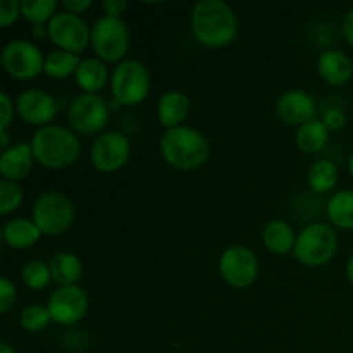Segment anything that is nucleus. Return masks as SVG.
Listing matches in <instances>:
<instances>
[{
  "mask_svg": "<svg viewBox=\"0 0 353 353\" xmlns=\"http://www.w3.org/2000/svg\"><path fill=\"white\" fill-rule=\"evenodd\" d=\"M161 154L171 168L179 171H193L205 164L210 147L200 131L188 126H178L162 134Z\"/></svg>",
  "mask_w": 353,
  "mask_h": 353,
  "instance_id": "f03ea898",
  "label": "nucleus"
},
{
  "mask_svg": "<svg viewBox=\"0 0 353 353\" xmlns=\"http://www.w3.org/2000/svg\"><path fill=\"white\" fill-rule=\"evenodd\" d=\"M2 65L14 79H33L45 71V57L34 43L26 40H12L3 47Z\"/></svg>",
  "mask_w": 353,
  "mask_h": 353,
  "instance_id": "1a4fd4ad",
  "label": "nucleus"
},
{
  "mask_svg": "<svg viewBox=\"0 0 353 353\" xmlns=\"http://www.w3.org/2000/svg\"><path fill=\"white\" fill-rule=\"evenodd\" d=\"M16 302V286L7 278L0 279V312L6 314Z\"/></svg>",
  "mask_w": 353,
  "mask_h": 353,
  "instance_id": "2f4dec72",
  "label": "nucleus"
},
{
  "mask_svg": "<svg viewBox=\"0 0 353 353\" xmlns=\"http://www.w3.org/2000/svg\"><path fill=\"white\" fill-rule=\"evenodd\" d=\"M190 112V99L183 92H168L161 97L157 103V117L159 123L165 130L181 126L183 121L188 117Z\"/></svg>",
  "mask_w": 353,
  "mask_h": 353,
  "instance_id": "a211bd4d",
  "label": "nucleus"
},
{
  "mask_svg": "<svg viewBox=\"0 0 353 353\" xmlns=\"http://www.w3.org/2000/svg\"><path fill=\"white\" fill-rule=\"evenodd\" d=\"M33 150L31 145L17 143L9 147L0 155V172L7 181H21L28 178V174L33 169Z\"/></svg>",
  "mask_w": 353,
  "mask_h": 353,
  "instance_id": "dca6fc26",
  "label": "nucleus"
},
{
  "mask_svg": "<svg viewBox=\"0 0 353 353\" xmlns=\"http://www.w3.org/2000/svg\"><path fill=\"white\" fill-rule=\"evenodd\" d=\"M0 353H16V352L12 350V347H10L7 341H2V343H0Z\"/></svg>",
  "mask_w": 353,
  "mask_h": 353,
  "instance_id": "ea45409f",
  "label": "nucleus"
},
{
  "mask_svg": "<svg viewBox=\"0 0 353 353\" xmlns=\"http://www.w3.org/2000/svg\"><path fill=\"white\" fill-rule=\"evenodd\" d=\"M343 34L347 38V41L353 45V9L345 16L343 19Z\"/></svg>",
  "mask_w": 353,
  "mask_h": 353,
  "instance_id": "e433bc0d",
  "label": "nucleus"
},
{
  "mask_svg": "<svg viewBox=\"0 0 353 353\" xmlns=\"http://www.w3.org/2000/svg\"><path fill=\"white\" fill-rule=\"evenodd\" d=\"M150 88V72L140 61H134V59L119 62L110 76L112 97L119 105H138L147 99Z\"/></svg>",
  "mask_w": 353,
  "mask_h": 353,
  "instance_id": "39448f33",
  "label": "nucleus"
},
{
  "mask_svg": "<svg viewBox=\"0 0 353 353\" xmlns=\"http://www.w3.org/2000/svg\"><path fill=\"white\" fill-rule=\"evenodd\" d=\"M327 217L341 230H353V190H340L327 202Z\"/></svg>",
  "mask_w": 353,
  "mask_h": 353,
  "instance_id": "b1692460",
  "label": "nucleus"
},
{
  "mask_svg": "<svg viewBox=\"0 0 353 353\" xmlns=\"http://www.w3.org/2000/svg\"><path fill=\"white\" fill-rule=\"evenodd\" d=\"M23 188L17 183L2 179L0 181V214L9 216L10 212L19 209V205L23 203Z\"/></svg>",
  "mask_w": 353,
  "mask_h": 353,
  "instance_id": "c756f323",
  "label": "nucleus"
},
{
  "mask_svg": "<svg viewBox=\"0 0 353 353\" xmlns=\"http://www.w3.org/2000/svg\"><path fill=\"white\" fill-rule=\"evenodd\" d=\"M76 83L85 93L100 92L109 81V71L100 59H85L76 71Z\"/></svg>",
  "mask_w": 353,
  "mask_h": 353,
  "instance_id": "412c9836",
  "label": "nucleus"
},
{
  "mask_svg": "<svg viewBox=\"0 0 353 353\" xmlns=\"http://www.w3.org/2000/svg\"><path fill=\"white\" fill-rule=\"evenodd\" d=\"M21 14V2L17 0H2L0 2V26L9 28L10 24L19 19Z\"/></svg>",
  "mask_w": 353,
  "mask_h": 353,
  "instance_id": "7c9ffc66",
  "label": "nucleus"
},
{
  "mask_svg": "<svg viewBox=\"0 0 353 353\" xmlns=\"http://www.w3.org/2000/svg\"><path fill=\"white\" fill-rule=\"evenodd\" d=\"M81 59L79 55L65 50H54L45 57V74L54 79H65L71 74H76Z\"/></svg>",
  "mask_w": 353,
  "mask_h": 353,
  "instance_id": "393cba45",
  "label": "nucleus"
},
{
  "mask_svg": "<svg viewBox=\"0 0 353 353\" xmlns=\"http://www.w3.org/2000/svg\"><path fill=\"white\" fill-rule=\"evenodd\" d=\"M126 7H128L126 0H105V2H103L105 16H110V17H121V14L126 10Z\"/></svg>",
  "mask_w": 353,
  "mask_h": 353,
  "instance_id": "f704fd0d",
  "label": "nucleus"
},
{
  "mask_svg": "<svg viewBox=\"0 0 353 353\" xmlns=\"http://www.w3.org/2000/svg\"><path fill=\"white\" fill-rule=\"evenodd\" d=\"M50 321V312H48L47 307L41 305L26 307L19 316L21 327H23L24 331H28V333H40V331L47 330Z\"/></svg>",
  "mask_w": 353,
  "mask_h": 353,
  "instance_id": "c85d7f7f",
  "label": "nucleus"
},
{
  "mask_svg": "<svg viewBox=\"0 0 353 353\" xmlns=\"http://www.w3.org/2000/svg\"><path fill=\"white\" fill-rule=\"evenodd\" d=\"M47 34L59 50L71 52V54H81L90 43H92V30L83 21V17L76 14L57 12L54 19L48 23Z\"/></svg>",
  "mask_w": 353,
  "mask_h": 353,
  "instance_id": "6e6552de",
  "label": "nucleus"
},
{
  "mask_svg": "<svg viewBox=\"0 0 353 353\" xmlns=\"http://www.w3.org/2000/svg\"><path fill=\"white\" fill-rule=\"evenodd\" d=\"M0 145H2V150L9 148V134H7V130H0Z\"/></svg>",
  "mask_w": 353,
  "mask_h": 353,
  "instance_id": "4c0bfd02",
  "label": "nucleus"
},
{
  "mask_svg": "<svg viewBox=\"0 0 353 353\" xmlns=\"http://www.w3.org/2000/svg\"><path fill=\"white\" fill-rule=\"evenodd\" d=\"M347 276H348V279H350V283L353 285V255L350 259H348V262H347Z\"/></svg>",
  "mask_w": 353,
  "mask_h": 353,
  "instance_id": "58836bf2",
  "label": "nucleus"
},
{
  "mask_svg": "<svg viewBox=\"0 0 353 353\" xmlns=\"http://www.w3.org/2000/svg\"><path fill=\"white\" fill-rule=\"evenodd\" d=\"M103 62H119L130 48V31L121 17L102 16L92 28V43Z\"/></svg>",
  "mask_w": 353,
  "mask_h": 353,
  "instance_id": "0eeeda50",
  "label": "nucleus"
},
{
  "mask_svg": "<svg viewBox=\"0 0 353 353\" xmlns=\"http://www.w3.org/2000/svg\"><path fill=\"white\" fill-rule=\"evenodd\" d=\"M64 7L68 12L79 16L92 7V0H64Z\"/></svg>",
  "mask_w": 353,
  "mask_h": 353,
  "instance_id": "c9c22d12",
  "label": "nucleus"
},
{
  "mask_svg": "<svg viewBox=\"0 0 353 353\" xmlns=\"http://www.w3.org/2000/svg\"><path fill=\"white\" fill-rule=\"evenodd\" d=\"M16 110L24 123L43 128L57 116V102L43 90H26L17 97Z\"/></svg>",
  "mask_w": 353,
  "mask_h": 353,
  "instance_id": "4468645a",
  "label": "nucleus"
},
{
  "mask_svg": "<svg viewBox=\"0 0 353 353\" xmlns=\"http://www.w3.org/2000/svg\"><path fill=\"white\" fill-rule=\"evenodd\" d=\"M0 114H2L0 130H7L14 119V103L6 92L0 93Z\"/></svg>",
  "mask_w": 353,
  "mask_h": 353,
  "instance_id": "473e14b6",
  "label": "nucleus"
},
{
  "mask_svg": "<svg viewBox=\"0 0 353 353\" xmlns=\"http://www.w3.org/2000/svg\"><path fill=\"white\" fill-rule=\"evenodd\" d=\"M317 71L326 83L333 86L347 85L353 76V64L340 50H326L319 55Z\"/></svg>",
  "mask_w": 353,
  "mask_h": 353,
  "instance_id": "f3484780",
  "label": "nucleus"
},
{
  "mask_svg": "<svg viewBox=\"0 0 353 353\" xmlns=\"http://www.w3.org/2000/svg\"><path fill=\"white\" fill-rule=\"evenodd\" d=\"M338 250V236L331 226L314 223L296 234L293 255L307 268H319L327 264Z\"/></svg>",
  "mask_w": 353,
  "mask_h": 353,
  "instance_id": "20e7f679",
  "label": "nucleus"
},
{
  "mask_svg": "<svg viewBox=\"0 0 353 353\" xmlns=\"http://www.w3.org/2000/svg\"><path fill=\"white\" fill-rule=\"evenodd\" d=\"M276 112L285 123L302 126V124L316 119L317 105L312 95L303 90H288L279 95L278 102H276Z\"/></svg>",
  "mask_w": 353,
  "mask_h": 353,
  "instance_id": "2eb2a0df",
  "label": "nucleus"
},
{
  "mask_svg": "<svg viewBox=\"0 0 353 353\" xmlns=\"http://www.w3.org/2000/svg\"><path fill=\"white\" fill-rule=\"evenodd\" d=\"M109 121V107L102 97L95 93H81L69 107V124L79 134H97Z\"/></svg>",
  "mask_w": 353,
  "mask_h": 353,
  "instance_id": "9b49d317",
  "label": "nucleus"
},
{
  "mask_svg": "<svg viewBox=\"0 0 353 353\" xmlns=\"http://www.w3.org/2000/svg\"><path fill=\"white\" fill-rule=\"evenodd\" d=\"M23 283L30 290H41L52 281L50 265H47L41 261H31L21 271Z\"/></svg>",
  "mask_w": 353,
  "mask_h": 353,
  "instance_id": "cd10ccee",
  "label": "nucleus"
},
{
  "mask_svg": "<svg viewBox=\"0 0 353 353\" xmlns=\"http://www.w3.org/2000/svg\"><path fill=\"white\" fill-rule=\"evenodd\" d=\"M296 147L305 154H317L326 147L330 140V130L323 119H314L309 123L302 124L296 130Z\"/></svg>",
  "mask_w": 353,
  "mask_h": 353,
  "instance_id": "5701e85b",
  "label": "nucleus"
},
{
  "mask_svg": "<svg viewBox=\"0 0 353 353\" xmlns=\"http://www.w3.org/2000/svg\"><path fill=\"white\" fill-rule=\"evenodd\" d=\"M348 169H350V174L353 176V154L350 155V161H348Z\"/></svg>",
  "mask_w": 353,
  "mask_h": 353,
  "instance_id": "a19ab883",
  "label": "nucleus"
},
{
  "mask_svg": "<svg viewBox=\"0 0 353 353\" xmlns=\"http://www.w3.org/2000/svg\"><path fill=\"white\" fill-rule=\"evenodd\" d=\"M190 26L193 37L209 48L228 47L238 34L236 14L223 0L196 2L190 16Z\"/></svg>",
  "mask_w": 353,
  "mask_h": 353,
  "instance_id": "f257e3e1",
  "label": "nucleus"
},
{
  "mask_svg": "<svg viewBox=\"0 0 353 353\" xmlns=\"http://www.w3.org/2000/svg\"><path fill=\"white\" fill-rule=\"evenodd\" d=\"M131 143L121 131H107L97 137L90 150L92 165L100 172H116L130 159Z\"/></svg>",
  "mask_w": 353,
  "mask_h": 353,
  "instance_id": "f8f14e48",
  "label": "nucleus"
},
{
  "mask_svg": "<svg viewBox=\"0 0 353 353\" xmlns=\"http://www.w3.org/2000/svg\"><path fill=\"white\" fill-rule=\"evenodd\" d=\"M345 121H347V117H345V114L341 112L340 109H330L323 117V123L326 124L327 130L331 131L341 130V128L345 126Z\"/></svg>",
  "mask_w": 353,
  "mask_h": 353,
  "instance_id": "72a5a7b5",
  "label": "nucleus"
},
{
  "mask_svg": "<svg viewBox=\"0 0 353 353\" xmlns=\"http://www.w3.org/2000/svg\"><path fill=\"white\" fill-rule=\"evenodd\" d=\"M307 183L314 193H327L336 186L338 183V168L327 159L314 162L307 174Z\"/></svg>",
  "mask_w": 353,
  "mask_h": 353,
  "instance_id": "a878e982",
  "label": "nucleus"
},
{
  "mask_svg": "<svg viewBox=\"0 0 353 353\" xmlns=\"http://www.w3.org/2000/svg\"><path fill=\"white\" fill-rule=\"evenodd\" d=\"M21 14L28 23L41 26L54 19V16L57 14V2L55 0H23Z\"/></svg>",
  "mask_w": 353,
  "mask_h": 353,
  "instance_id": "bb28decb",
  "label": "nucleus"
},
{
  "mask_svg": "<svg viewBox=\"0 0 353 353\" xmlns=\"http://www.w3.org/2000/svg\"><path fill=\"white\" fill-rule=\"evenodd\" d=\"M34 161L47 169H65L74 164L81 152V143L69 130L62 126L38 128L31 138Z\"/></svg>",
  "mask_w": 353,
  "mask_h": 353,
  "instance_id": "7ed1b4c3",
  "label": "nucleus"
},
{
  "mask_svg": "<svg viewBox=\"0 0 353 353\" xmlns=\"http://www.w3.org/2000/svg\"><path fill=\"white\" fill-rule=\"evenodd\" d=\"M219 272L224 283L236 290L254 285L259 274V261L250 248L234 245L226 248L219 259Z\"/></svg>",
  "mask_w": 353,
  "mask_h": 353,
  "instance_id": "9d476101",
  "label": "nucleus"
},
{
  "mask_svg": "<svg viewBox=\"0 0 353 353\" xmlns=\"http://www.w3.org/2000/svg\"><path fill=\"white\" fill-rule=\"evenodd\" d=\"M262 241L265 248L276 255H285L288 252H293L295 248L296 236L293 233V228L286 221L276 219L269 221L262 230Z\"/></svg>",
  "mask_w": 353,
  "mask_h": 353,
  "instance_id": "6ab92c4d",
  "label": "nucleus"
},
{
  "mask_svg": "<svg viewBox=\"0 0 353 353\" xmlns=\"http://www.w3.org/2000/svg\"><path fill=\"white\" fill-rule=\"evenodd\" d=\"M74 221L72 202L61 192H45L33 203V223L45 236H59Z\"/></svg>",
  "mask_w": 353,
  "mask_h": 353,
  "instance_id": "423d86ee",
  "label": "nucleus"
},
{
  "mask_svg": "<svg viewBox=\"0 0 353 353\" xmlns=\"http://www.w3.org/2000/svg\"><path fill=\"white\" fill-rule=\"evenodd\" d=\"M90 300L85 290L78 285L59 286L48 299V312L52 321L61 326H72L83 321L88 312Z\"/></svg>",
  "mask_w": 353,
  "mask_h": 353,
  "instance_id": "ddd939ff",
  "label": "nucleus"
},
{
  "mask_svg": "<svg viewBox=\"0 0 353 353\" xmlns=\"http://www.w3.org/2000/svg\"><path fill=\"white\" fill-rule=\"evenodd\" d=\"M3 241L7 247L16 248V250H24L37 243L41 236V231L38 230L33 221H28L24 217L9 221L2 230Z\"/></svg>",
  "mask_w": 353,
  "mask_h": 353,
  "instance_id": "aec40b11",
  "label": "nucleus"
},
{
  "mask_svg": "<svg viewBox=\"0 0 353 353\" xmlns=\"http://www.w3.org/2000/svg\"><path fill=\"white\" fill-rule=\"evenodd\" d=\"M52 281L59 286H72L79 281L83 274V264L78 255L71 252H61L50 261Z\"/></svg>",
  "mask_w": 353,
  "mask_h": 353,
  "instance_id": "4be33fe9",
  "label": "nucleus"
}]
</instances>
